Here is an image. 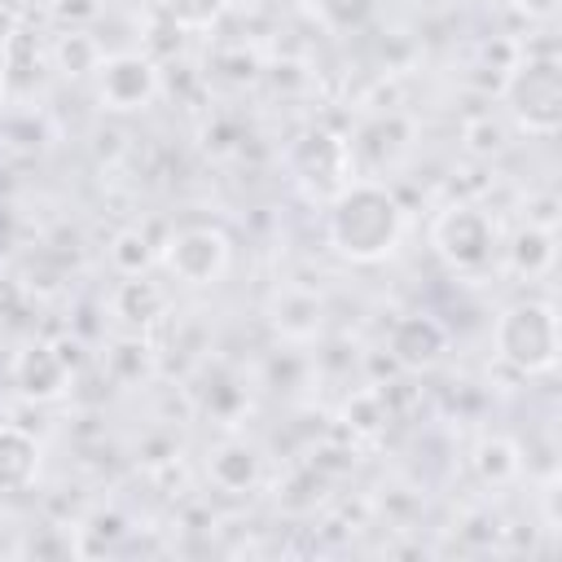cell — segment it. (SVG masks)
I'll list each match as a JSON object with an SVG mask.
<instances>
[{
	"label": "cell",
	"mask_w": 562,
	"mask_h": 562,
	"mask_svg": "<svg viewBox=\"0 0 562 562\" xmlns=\"http://www.w3.org/2000/svg\"><path fill=\"white\" fill-rule=\"evenodd\" d=\"M509 325L522 329V342H509L505 356L527 364V369H544L553 360V316H549V307H514Z\"/></svg>",
	"instance_id": "7a4b0ae2"
},
{
	"label": "cell",
	"mask_w": 562,
	"mask_h": 562,
	"mask_svg": "<svg viewBox=\"0 0 562 562\" xmlns=\"http://www.w3.org/2000/svg\"><path fill=\"white\" fill-rule=\"evenodd\" d=\"M395 228H400V211L378 189H351L334 211V241L356 259L382 255L395 241Z\"/></svg>",
	"instance_id": "6da1fadb"
}]
</instances>
